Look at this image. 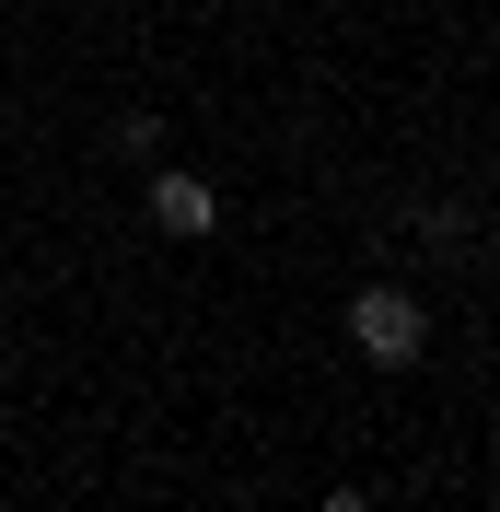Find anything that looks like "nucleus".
I'll list each match as a JSON object with an SVG mask.
<instances>
[{"label": "nucleus", "mask_w": 500, "mask_h": 512, "mask_svg": "<svg viewBox=\"0 0 500 512\" xmlns=\"http://www.w3.org/2000/svg\"><path fill=\"white\" fill-rule=\"evenodd\" d=\"M349 350L384 361V373H407V361L431 350V303H419V291H396V280H373L361 303H349Z\"/></svg>", "instance_id": "1"}, {"label": "nucleus", "mask_w": 500, "mask_h": 512, "mask_svg": "<svg viewBox=\"0 0 500 512\" xmlns=\"http://www.w3.org/2000/svg\"><path fill=\"white\" fill-rule=\"evenodd\" d=\"M152 233H175V245L221 233V187H210V175H187V163H152Z\"/></svg>", "instance_id": "2"}, {"label": "nucleus", "mask_w": 500, "mask_h": 512, "mask_svg": "<svg viewBox=\"0 0 500 512\" xmlns=\"http://www.w3.org/2000/svg\"><path fill=\"white\" fill-rule=\"evenodd\" d=\"M326 512H373V501H361V489H326Z\"/></svg>", "instance_id": "3"}]
</instances>
